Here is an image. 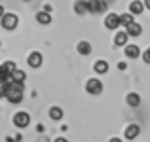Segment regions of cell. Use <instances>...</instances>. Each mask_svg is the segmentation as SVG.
<instances>
[{"label":"cell","mask_w":150,"mask_h":142,"mask_svg":"<svg viewBox=\"0 0 150 142\" xmlns=\"http://www.w3.org/2000/svg\"><path fill=\"white\" fill-rule=\"evenodd\" d=\"M125 32H127L129 36L137 38V36H141V32H143V27H141L139 23H133V25H129L127 29H125Z\"/></svg>","instance_id":"cell-13"},{"label":"cell","mask_w":150,"mask_h":142,"mask_svg":"<svg viewBox=\"0 0 150 142\" xmlns=\"http://www.w3.org/2000/svg\"><path fill=\"white\" fill-rule=\"evenodd\" d=\"M93 70H95L97 74H106L108 72V63L106 61H97L95 65H93Z\"/></svg>","instance_id":"cell-16"},{"label":"cell","mask_w":150,"mask_h":142,"mask_svg":"<svg viewBox=\"0 0 150 142\" xmlns=\"http://www.w3.org/2000/svg\"><path fill=\"white\" fill-rule=\"evenodd\" d=\"M50 117L53 121H59L63 117V110L59 108V106H51V108H50Z\"/></svg>","instance_id":"cell-18"},{"label":"cell","mask_w":150,"mask_h":142,"mask_svg":"<svg viewBox=\"0 0 150 142\" xmlns=\"http://www.w3.org/2000/svg\"><path fill=\"white\" fill-rule=\"evenodd\" d=\"M76 49H78L80 55H89V53H91V44H89L88 40H82V42H78Z\"/></svg>","instance_id":"cell-12"},{"label":"cell","mask_w":150,"mask_h":142,"mask_svg":"<svg viewBox=\"0 0 150 142\" xmlns=\"http://www.w3.org/2000/svg\"><path fill=\"white\" fill-rule=\"evenodd\" d=\"M127 40H129V34L125 32V30H120V32L116 34V38H114V46H127Z\"/></svg>","instance_id":"cell-11"},{"label":"cell","mask_w":150,"mask_h":142,"mask_svg":"<svg viewBox=\"0 0 150 142\" xmlns=\"http://www.w3.org/2000/svg\"><path fill=\"white\" fill-rule=\"evenodd\" d=\"M27 65H29L30 68H38V66L42 65V53H38V51H33V53L27 57Z\"/></svg>","instance_id":"cell-8"},{"label":"cell","mask_w":150,"mask_h":142,"mask_svg":"<svg viewBox=\"0 0 150 142\" xmlns=\"http://www.w3.org/2000/svg\"><path fill=\"white\" fill-rule=\"evenodd\" d=\"M118 68H120V70H125V68H127V65H125V63H120V65H118Z\"/></svg>","instance_id":"cell-24"},{"label":"cell","mask_w":150,"mask_h":142,"mask_svg":"<svg viewBox=\"0 0 150 142\" xmlns=\"http://www.w3.org/2000/svg\"><path fill=\"white\" fill-rule=\"evenodd\" d=\"M88 6H89V11H93V13H101V11L106 10L105 0H88Z\"/></svg>","instance_id":"cell-5"},{"label":"cell","mask_w":150,"mask_h":142,"mask_svg":"<svg viewBox=\"0 0 150 142\" xmlns=\"http://www.w3.org/2000/svg\"><path fill=\"white\" fill-rule=\"evenodd\" d=\"M55 142H69V140H67V138H61V136H59V138L55 140Z\"/></svg>","instance_id":"cell-27"},{"label":"cell","mask_w":150,"mask_h":142,"mask_svg":"<svg viewBox=\"0 0 150 142\" xmlns=\"http://www.w3.org/2000/svg\"><path fill=\"white\" fill-rule=\"evenodd\" d=\"M139 133H141V127L137 123H131V125H127V129L124 131V136L127 140H135L137 136H139Z\"/></svg>","instance_id":"cell-6"},{"label":"cell","mask_w":150,"mask_h":142,"mask_svg":"<svg viewBox=\"0 0 150 142\" xmlns=\"http://www.w3.org/2000/svg\"><path fill=\"white\" fill-rule=\"evenodd\" d=\"M141 57H143V61H144V63H146V65H150V47H148V49H146V51H144V53H143V55H141Z\"/></svg>","instance_id":"cell-23"},{"label":"cell","mask_w":150,"mask_h":142,"mask_svg":"<svg viewBox=\"0 0 150 142\" xmlns=\"http://www.w3.org/2000/svg\"><path fill=\"white\" fill-rule=\"evenodd\" d=\"M17 23H19V17L15 13H6L2 19H0V25H2L6 30H13L15 27H17Z\"/></svg>","instance_id":"cell-2"},{"label":"cell","mask_w":150,"mask_h":142,"mask_svg":"<svg viewBox=\"0 0 150 142\" xmlns=\"http://www.w3.org/2000/svg\"><path fill=\"white\" fill-rule=\"evenodd\" d=\"M124 53H125V57H127V59H137V57H141V55H143L137 44H127Z\"/></svg>","instance_id":"cell-9"},{"label":"cell","mask_w":150,"mask_h":142,"mask_svg":"<svg viewBox=\"0 0 150 142\" xmlns=\"http://www.w3.org/2000/svg\"><path fill=\"white\" fill-rule=\"evenodd\" d=\"M25 78H27V74L23 72V70H19V68L11 74V82H19V84H23V82H25Z\"/></svg>","instance_id":"cell-20"},{"label":"cell","mask_w":150,"mask_h":142,"mask_svg":"<svg viewBox=\"0 0 150 142\" xmlns=\"http://www.w3.org/2000/svg\"><path fill=\"white\" fill-rule=\"evenodd\" d=\"M2 66L6 68V72H10V74H13L15 70H17V66H15V63H11V61H6V63H4Z\"/></svg>","instance_id":"cell-22"},{"label":"cell","mask_w":150,"mask_h":142,"mask_svg":"<svg viewBox=\"0 0 150 142\" xmlns=\"http://www.w3.org/2000/svg\"><path fill=\"white\" fill-rule=\"evenodd\" d=\"M86 91L89 95H101L103 93V84L97 78H91V80H88V84H86Z\"/></svg>","instance_id":"cell-3"},{"label":"cell","mask_w":150,"mask_h":142,"mask_svg":"<svg viewBox=\"0 0 150 142\" xmlns=\"http://www.w3.org/2000/svg\"><path fill=\"white\" fill-rule=\"evenodd\" d=\"M11 82V74L6 72L4 66H0V84H10Z\"/></svg>","instance_id":"cell-21"},{"label":"cell","mask_w":150,"mask_h":142,"mask_svg":"<svg viewBox=\"0 0 150 142\" xmlns=\"http://www.w3.org/2000/svg\"><path fill=\"white\" fill-rule=\"evenodd\" d=\"M74 11H76L78 15H84L86 11H89V6L86 0H76V4H74Z\"/></svg>","instance_id":"cell-14"},{"label":"cell","mask_w":150,"mask_h":142,"mask_svg":"<svg viewBox=\"0 0 150 142\" xmlns=\"http://www.w3.org/2000/svg\"><path fill=\"white\" fill-rule=\"evenodd\" d=\"M105 27L106 29H118L120 27V15H116V13H108L105 17Z\"/></svg>","instance_id":"cell-7"},{"label":"cell","mask_w":150,"mask_h":142,"mask_svg":"<svg viewBox=\"0 0 150 142\" xmlns=\"http://www.w3.org/2000/svg\"><path fill=\"white\" fill-rule=\"evenodd\" d=\"M36 21L40 23V25H50L51 23V15H50V11H38L36 13Z\"/></svg>","instance_id":"cell-15"},{"label":"cell","mask_w":150,"mask_h":142,"mask_svg":"<svg viewBox=\"0 0 150 142\" xmlns=\"http://www.w3.org/2000/svg\"><path fill=\"white\" fill-rule=\"evenodd\" d=\"M4 97L8 98L10 102H13V104H19V102L23 101V91H19V89L13 87V84H4Z\"/></svg>","instance_id":"cell-1"},{"label":"cell","mask_w":150,"mask_h":142,"mask_svg":"<svg viewBox=\"0 0 150 142\" xmlns=\"http://www.w3.org/2000/svg\"><path fill=\"white\" fill-rule=\"evenodd\" d=\"M29 123H30V116H29L27 112H17V114L13 116V125H15V127L25 129Z\"/></svg>","instance_id":"cell-4"},{"label":"cell","mask_w":150,"mask_h":142,"mask_svg":"<svg viewBox=\"0 0 150 142\" xmlns=\"http://www.w3.org/2000/svg\"><path fill=\"white\" fill-rule=\"evenodd\" d=\"M125 101H127L129 106H139V104H141V97H139L137 93H129L127 97H125Z\"/></svg>","instance_id":"cell-19"},{"label":"cell","mask_w":150,"mask_h":142,"mask_svg":"<svg viewBox=\"0 0 150 142\" xmlns=\"http://www.w3.org/2000/svg\"><path fill=\"white\" fill-rule=\"evenodd\" d=\"M133 23H135L133 13H122V15H120V25H124L125 29H127L129 25H133Z\"/></svg>","instance_id":"cell-17"},{"label":"cell","mask_w":150,"mask_h":142,"mask_svg":"<svg viewBox=\"0 0 150 142\" xmlns=\"http://www.w3.org/2000/svg\"><path fill=\"white\" fill-rule=\"evenodd\" d=\"M23 2H29V0H23Z\"/></svg>","instance_id":"cell-29"},{"label":"cell","mask_w":150,"mask_h":142,"mask_svg":"<svg viewBox=\"0 0 150 142\" xmlns=\"http://www.w3.org/2000/svg\"><path fill=\"white\" fill-rule=\"evenodd\" d=\"M144 2H141V0H133L131 4H129V13H133V15H141L144 11Z\"/></svg>","instance_id":"cell-10"},{"label":"cell","mask_w":150,"mask_h":142,"mask_svg":"<svg viewBox=\"0 0 150 142\" xmlns=\"http://www.w3.org/2000/svg\"><path fill=\"white\" fill-rule=\"evenodd\" d=\"M108 142H122V138H116V136H114V138H110Z\"/></svg>","instance_id":"cell-26"},{"label":"cell","mask_w":150,"mask_h":142,"mask_svg":"<svg viewBox=\"0 0 150 142\" xmlns=\"http://www.w3.org/2000/svg\"><path fill=\"white\" fill-rule=\"evenodd\" d=\"M4 15H6V11H4V8H2V4H0V19L4 17Z\"/></svg>","instance_id":"cell-25"},{"label":"cell","mask_w":150,"mask_h":142,"mask_svg":"<svg viewBox=\"0 0 150 142\" xmlns=\"http://www.w3.org/2000/svg\"><path fill=\"white\" fill-rule=\"evenodd\" d=\"M144 6H146L148 10H150V0H144Z\"/></svg>","instance_id":"cell-28"}]
</instances>
